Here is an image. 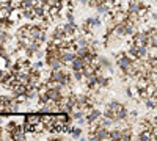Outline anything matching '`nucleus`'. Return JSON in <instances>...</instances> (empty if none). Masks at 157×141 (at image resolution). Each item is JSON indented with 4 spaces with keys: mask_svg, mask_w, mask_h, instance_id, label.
Returning a JSON list of instances; mask_svg holds the SVG:
<instances>
[{
    "mask_svg": "<svg viewBox=\"0 0 157 141\" xmlns=\"http://www.w3.org/2000/svg\"><path fill=\"white\" fill-rule=\"evenodd\" d=\"M148 41H149V35L148 32H135L132 35V41L130 44H135V46H148Z\"/></svg>",
    "mask_w": 157,
    "mask_h": 141,
    "instance_id": "f257e3e1",
    "label": "nucleus"
},
{
    "mask_svg": "<svg viewBox=\"0 0 157 141\" xmlns=\"http://www.w3.org/2000/svg\"><path fill=\"white\" fill-rule=\"evenodd\" d=\"M88 136L91 139H110V130L107 127H98L94 132H90Z\"/></svg>",
    "mask_w": 157,
    "mask_h": 141,
    "instance_id": "f03ea898",
    "label": "nucleus"
},
{
    "mask_svg": "<svg viewBox=\"0 0 157 141\" xmlns=\"http://www.w3.org/2000/svg\"><path fill=\"white\" fill-rule=\"evenodd\" d=\"M43 32H44V28L41 27V24H38V25L30 24V38H32L33 41H38L39 43V38H41Z\"/></svg>",
    "mask_w": 157,
    "mask_h": 141,
    "instance_id": "7ed1b4c3",
    "label": "nucleus"
},
{
    "mask_svg": "<svg viewBox=\"0 0 157 141\" xmlns=\"http://www.w3.org/2000/svg\"><path fill=\"white\" fill-rule=\"evenodd\" d=\"M75 50L74 49H61V60L66 63V65H71V61L75 58Z\"/></svg>",
    "mask_w": 157,
    "mask_h": 141,
    "instance_id": "20e7f679",
    "label": "nucleus"
},
{
    "mask_svg": "<svg viewBox=\"0 0 157 141\" xmlns=\"http://www.w3.org/2000/svg\"><path fill=\"white\" fill-rule=\"evenodd\" d=\"M101 116H102L101 110H98V108H91L90 111H86V114H85V119H86V122H88V124H91V122L98 121Z\"/></svg>",
    "mask_w": 157,
    "mask_h": 141,
    "instance_id": "39448f33",
    "label": "nucleus"
},
{
    "mask_svg": "<svg viewBox=\"0 0 157 141\" xmlns=\"http://www.w3.org/2000/svg\"><path fill=\"white\" fill-rule=\"evenodd\" d=\"M22 14H24V9L21 8V6H17V8H11V13H10V20L13 22V24H16V22H19L21 19H22Z\"/></svg>",
    "mask_w": 157,
    "mask_h": 141,
    "instance_id": "423d86ee",
    "label": "nucleus"
},
{
    "mask_svg": "<svg viewBox=\"0 0 157 141\" xmlns=\"http://www.w3.org/2000/svg\"><path fill=\"white\" fill-rule=\"evenodd\" d=\"M85 60L83 58H80V57H75L72 61H71V69L72 71H83V68H85Z\"/></svg>",
    "mask_w": 157,
    "mask_h": 141,
    "instance_id": "0eeeda50",
    "label": "nucleus"
},
{
    "mask_svg": "<svg viewBox=\"0 0 157 141\" xmlns=\"http://www.w3.org/2000/svg\"><path fill=\"white\" fill-rule=\"evenodd\" d=\"M99 63H101V69L104 71H113V68H112V61L109 60V58H105V57H99Z\"/></svg>",
    "mask_w": 157,
    "mask_h": 141,
    "instance_id": "6e6552de",
    "label": "nucleus"
},
{
    "mask_svg": "<svg viewBox=\"0 0 157 141\" xmlns=\"http://www.w3.org/2000/svg\"><path fill=\"white\" fill-rule=\"evenodd\" d=\"M110 85V79L107 75H102V74H98V86L99 88H107Z\"/></svg>",
    "mask_w": 157,
    "mask_h": 141,
    "instance_id": "1a4fd4ad",
    "label": "nucleus"
},
{
    "mask_svg": "<svg viewBox=\"0 0 157 141\" xmlns=\"http://www.w3.org/2000/svg\"><path fill=\"white\" fill-rule=\"evenodd\" d=\"M102 116H105V118L112 119L113 122H118V113L113 111L112 108H107V107H105V110H104V113H102Z\"/></svg>",
    "mask_w": 157,
    "mask_h": 141,
    "instance_id": "9d476101",
    "label": "nucleus"
},
{
    "mask_svg": "<svg viewBox=\"0 0 157 141\" xmlns=\"http://www.w3.org/2000/svg\"><path fill=\"white\" fill-rule=\"evenodd\" d=\"M126 105L124 104H121V102H118V100H110V102H107V108H112L113 111H120L121 108H124Z\"/></svg>",
    "mask_w": 157,
    "mask_h": 141,
    "instance_id": "9b49d317",
    "label": "nucleus"
},
{
    "mask_svg": "<svg viewBox=\"0 0 157 141\" xmlns=\"http://www.w3.org/2000/svg\"><path fill=\"white\" fill-rule=\"evenodd\" d=\"M36 5V2L33 0H21V8L22 9H33Z\"/></svg>",
    "mask_w": 157,
    "mask_h": 141,
    "instance_id": "f8f14e48",
    "label": "nucleus"
},
{
    "mask_svg": "<svg viewBox=\"0 0 157 141\" xmlns=\"http://www.w3.org/2000/svg\"><path fill=\"white\" fill-rule=\"evenodd\" d=\"M10 13H11V6H2V8H0V20L8 19Z\"/></svg>",
    "mask_w": 157,
    "mask_h": 141,
    "instance_id": "ddd939ff",
    "label": "nucleus"
},
{
    "mask_svg": "<svg viewBox=\"0 0 157 141\" xmlns=\"http://www.w3.org/2000/svg\"><path fill=\"white\" fill-rule=\"evenodd\" d=\"M69 133H71V136H74V138H80V136H82V129H80V127H74V125H71Z\"/></svg>",
    "mask_w": 157,
    "mask_h": 141,
    "instance_id": "4468645a",
    "label": "nucleus"
},
{
    "mask_svg": "<svg viewBox=\"0 0 157 141\" xmlns=\"http://www.w3.org/2000/svg\"><path fill=\"white\" fill-rule=\"evenodd\" d=\"M5 130L10 132V133H14V132L17 130V124H16L14 121H10V122L6 124V127H5Z\"/></svg>",
    "mask_w": 157,
    "mask_h": 141,
    "instance_id": "2eb2a0df",
    "label": "nucleus"
},
{
    "mask_svg": "<svg viewBox=\"0 0 157 141\" xmlns=\"http://www.w3.org/2000/svg\"><path fill=\"white\" fill-rule=\"evenodd\" d=\"M13 39V38L6 33V32H3V28H2V33H0V43H3V44H8L10 41Z\"/></svg>",
    "mask_w": 157,
    "mask_h": 141,
    "instance_id": "dca6fc26",
    "label": "nucleus"
},
{
    "mask_svg": "<svg viewBox=\"0 0 157 141\" xmlns=\"http://www.w3.org/2000/svg\"><path fill=\"white\" fill-rule=\"evenodd\" d=\"M72 77H74V80H75V82H82V80L85 79L83 71H72Z\"/></svg>",
    "mask_w": 157,
    "mask_h": 141,
    "instance_id": "f3484780",
    "label": "nucleus"
},
{
    "mask_svg": "<svg viewBox=\"0 0 157 141\" xmlns=\"http://www.w3.org/2000/svg\"><path fill=\"white\" fill-rule=\"evenodd\" d=\"M110 139H121V129L110 130Z\"/></svg>",
    "mask_w": 157,
    "mask_h": 141,
    "instance_id": "a211bd4d",
    "label": "nucleus"
},
{
    "mask_svg": "<svg viewBox=\"0 0 157 141\" xmlns=\"http://www.w3.org/2000/svg\"><path fill=\"white\" fill-rule=\"evenodd\" d=\"M86 22L91 25V27H98V25H101V19L99 17H88Z\"/></svg>",
    "mask_w": 157,
    "mask_h": 141,
    "instance_id": "6ab92c4d",
    "label": "nucleus"
},
{
    "mask_svg": "<svg viewBox=\"0 0 157 141\" xmlns=\"http://www.w3.org/2000/svg\"><path fill=\"white\" fill-rule=\"evenodd\" d=\"M25 121L33 124V125H36L38 122H41V118H39V116H27V118H25Z\"/></svg>",
    "mask_w": 157,
    "mask_h": 141,
    "instance_id": "aec40b11",
    "label": "nucleus"
},
{
    "mask_svg": "<svg viewBox=\"0 0 157 141\" xmlns=\"http://www.w3.org/2000/svg\"><path fill=\"white\" fill-rule=\"evenodd\" d=\"M43 57H46V52H44V50H41V49H39L38 52H36V55H35V58H36V60H41Z\"/></svg>",
    "mask_w": 157,
    "mask_h": 141,
    "instance_id": "412c9836",
    "label": "nucleus"
},
{
    "mask_svg": "<svg viewBox=\"0 0 157 141\" xmlns=\"http://www.w3.org/2000/svg\"><path fill=\"white\" fill-rule=\"evenodd\" d=\"M64 16H66V20H68V22H74V14H72V11H68Z\"/></svg>",
    "mask_w": 157,
    "mask_h": 141,
    "instance_id": "4be33fe9",
    "label": "nucleus"
}]
</instances>
